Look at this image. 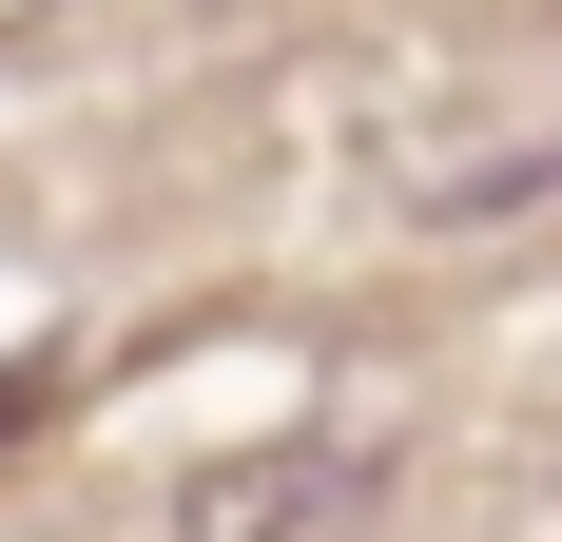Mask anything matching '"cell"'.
Instances as JSON below:
<instances>
[{"label": "cell", "mask_w": 562, "mask_h": 542, "mask_svg": "<svg viewBox=\"0 0 562 542\" xmlns=\"http://www.w3.org/2000/svg\"><path fill=\"white\" fill-rule=\"evenodd\" d=\"M40 20H58V0H0V39H40Z\"/></svg>", "instance_id": "3957f363"}, {"label": "cell", "mask_w": 562, "mask_h": 542, "mask_svg": "<svg viewBox=\"0 0 562 542\" xmlns=\"http://www.w3.org/2000/svg\"><path fill=\"white\" fill-rule=\"evenodd\" d=\"M349 523H369V465H330V445H272V465L194 485V542H349Z\"/></svg>", "instance_id": "6da1fadb"}, {"label": "cell", "mask_w": 562, "mask_h": 542, "mask_svg": "<svg viewBox=\"0 0 562 542\" xmlns=\"http://www.w3.org/2000/svg\"><path fill=\"white\" fill-rule=\"evenodd\" d=\"M562 194V136H524V156H465V174H427V214H543Z\"/></svg>", "instance_id": "7a4b0ae2"}]
</instances>
